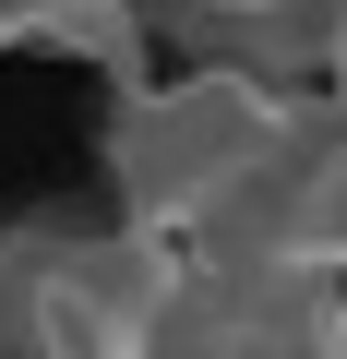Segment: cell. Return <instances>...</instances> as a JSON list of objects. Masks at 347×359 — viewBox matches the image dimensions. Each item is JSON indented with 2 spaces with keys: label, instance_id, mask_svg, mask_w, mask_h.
Returning <instances> with one entry per match:
<instances>
[{
  "label": "cell",
  "instance_id": "cell-1",
  "mask_svg": "<svg viewBox=\"0 0 347 359\" xmlns=\"http://www.w3.org/2000/svg\"><path fill=\"white\" fill-rule=\"evenodd\" d=\"M287 120H299V96L264 84V60H204V72H180V84H144V96L120 108V132H108V168H120L132 228L192 240L240 180L275 156Z\"/></svg>",
  "mask_w": 347,
  "mask_h": 359
}]
</instances>
